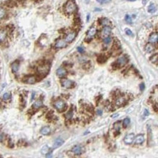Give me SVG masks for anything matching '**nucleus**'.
Segmentation results:
<instances>
[{
  "label": "nucleus",
  "mask_w": 158,
  "mask_h": 158,
  "mask_svg": "<svg viewBox=\"0 0 158 158\" xmlns=\"http://www.w3.org/2000/svg\"><path fill=\"white\" fill-rule=\"evenodd\" d=\"M149 61H151V63L157 64V63H158V53H155V54H154L153 55H152V56L150 57V58H149Z\"/></svg>",
  "instance_id": "28"
},
{
  "label": "nucleus",
  "mask_w": 158,
  "mask_h": 158,
  "mask_svg": "<svg viewBox=\"0 0 158 158\" xmlns=\"http://www.w3.org/2000/svg\"><path fill=\"white\" fill-rule=\"evenodd\" d=\"M148 41H149V43H152V44H156L158 43V32H157V31H155V32H152V33L149 35Z\"/></svg>",
  "instance_id": "11"
},
{
  "label": "nucleus",
  "mask_w": 158,
  "mask_h": 158,
  "mask_svg": "<svg viewBox=\"0 0 158 158\" xmlns=\"http://www.w3.org/2000/svg\"><path fill=\"white\" fill-rule=\"evenodd\" d=\"M50 152V149L49 147L47 146V145L42 147V149H41V153H42V155H47V153H49Z\"/></svg>",
  "instance_id": "25"
},
{
  "label": "nucleus",
  "mask_w": 158,
  "mask_h": 158,
  "mask_svg": "<svg viewBox=\"0 0 158 158\" xmlns=\"http://www.w3.org/2000/svg\"><path fill=\"white\" fill-rule=\"evenodd\" d=\"M61 84L66 89H71L75 86V83L72 80H70L68 79H64V78L61 80Z\"/></svg>",
  "instance_id": "6"
},
{
  "label": "nucleus",
  "mask_w": 158,
  "mask_h": 158,
  "mask_svg": "<svg viewBox=\"0 0 158 158\" xmlns=\"http://www.w3.org/2000/svg\"><path fill=\"white\" fill-rule=\"evenodd\" d=\"M114 129L116 132H120V125H121V122L120 121H117L114 123Z\"/></svg>",
  "instance_id": "29"
},
{
  "label": "nucleus",
  "mask_w": 158,
  "mask_h": 158,
  "mask_svg": "<svg viewBox=\"0 0 158 158\" xmlns=\"http://www.w3.org/2000/svg\"><path fill=\"white\" fill-rule=\"evenodd\" d=\"M111 33H112V28H111V26H103V28H102V29L101 31L100 36H101V37L102 39H104V38H105L106 36H110Z\"/></svg>",
  "instance_id": "8"
},
{
  "label": "nucleus",
  "mask_w": 158,
  "mask_h": 158,
  "mask_svg": "<svg viewBox=\"0 0 158 158\" xmlns=\"http://www.w3.org/2000/svg\"><path fill=\"white\" fill-rule=\"evenodd\" d=\"M77 10V4L72 0H69L66 2L63 6V11L67 15H72L74 14Z\"/></svg>",
  "instance_id": "1"
},
{
  "label": "nucleus",
  "mask_w": 158,
  "mask_h": 158,
  "mask_svg": "<svg viewBox=\"0 0 158 158\" xmlns=\"http://www.w3.org/2000/svg\"><path fill=\"white\" fill-rule=\"evenodd\" d=\"M56 74L60 78H63L67 74V70L63 67H60L56 71Z\"/></svg>",
  "instance_id": "14"
},
{
  "label": "nucleus",
  "mask_w": 158,
  "mask_h": 158,
  "mask_svg": "<svg viewBox=\"0 0 158 158\" xmlns=\"http://www.w3.org/2000/svg\"><path fill=\"white\" fill-rule=\"evenodd\" d=\"M42 106H43L42 100H41V99H38V100L35 101V102L33 104L32 108H33L34 109H39L41 108Z\"/></svg>",
  "instance_id": "23"
},
{
  "label": "nucleus",
  "mask_w": 158,
  "mask_h": 158,
  "mask_svg": "<svg viewBox=\"0 0 158 158\" xmlns=\"http://www.w3.org/2000/svg\"><path fill=\"white\" fill-rule=\"evenodd\" d=\"M135 139V135L133 133H128V135L125 136V139H124V142L126 144H131Z\"/></svg>",
  "instance_id": "12"
},
{
  "label": "nucleus",
  "mask_w": 158,
  "mask_h": 158,
  "mask_svg": "<svg viewBox=\"0 0 158 158\" xmlns=\"http://www.w3.org/2000/svg\"><path fill=\"white\" fill-rule=\"evenodd\" d=\"M125 34L128 35V36H133V32L131 31V30H130L129 28H125Z\"/></svg>",
  "instance_id": "35"
},
{
  "label": "nucleus",
  "mask_w": 158,
  "mask_h": 158,
  "mask_svg": "<svg viewBox=\"0 0 158 158\" xmlns=\"http://www.w3.org/2000/svg\"><path fill=\"white\" fill-rule=\"evenodd\" d=\"M125 102H126V98L125 96H120L115 101V104L117 106H124L125 104Z\"/></svg>",
  "instance_id": "17"
},
{
  "label": "nucleus",
  "mask_w": 158,
  "mask_h": 158,
  "mask_svg": "<svg viewBox=\"0 0 158 158\" xmlns=\"http://www.w3.org/2000/svg\"><path fill=\"white\" fill-rule=\"evenodd\" d=\"M53 117V112H49L47 114V118H49V119H51L52 117Z\"/></svg>",
  "instance_id": "38"
},
{
  "label": "nucleus",
  "mask_w": 158,
  "mask_h": 158,
  "mask_svg": "<svg viewBox=\"0 0 158 158\" xmlns=\"http://www.w3.org/2000/svg\"><path fill=\"white\" fill-rule=\"evenodd\" d=\"M130 123H131V120L128 117L125 118L123 120V128H128V126L130 125Z\"/></svg>",
  "instance_id": "30"
},
{
  "label": "nucleus",
  "mask_w": 158,
  "mask_h": 158,
  "mask_svg": "<svg viewBox=\"0 0 158 158\" xmlns=\"http://www.w3.org/2000/svg\"><path fill=\"white\" fill-rule=\"evenodd\" d=\"M27 84H30V85H32V84H35L36 82H37V77L36 76H34V75H31V76H28L25 78V81H24Z\"/></svg>",
  "instance_id": "13"
},
{
  "label": "nucleus",
  "mask_w": 158,
  "mask_h": 158,
  "mask_svg": "<svg viewBox=\"0 0 158 158\" xmlns=\"http://www.w3.org/2000/svg\"><path fill=\"white\" fill-rule=\"evenodd\" d=\"M19 62L18 61H15L13 62L12 64H11V69H12V71L14 73V74H16L18 70H19Z\"/></svg>",
  "instance_id": "22"
},
{
  "label": "nucleus",
  "mask_w": 158,
  "mask_h": 158,
  "mask_svg": "<svg viewBox=\"0 0 158 158\" xmlns=\"http://www.w3.org/2000/svg\"><path fill=\"white\" fill-rule=\"evenodd\" d=\"M73 115H74L73 111H72V109H71V110H69V111L65 114V117H66V120H70V119H71V117H73Z\"/></svg>",
  "instance_id": "32"
},
{
  "label": "nucleus",
  "mask_w": 158,
  "mask_h": 158,
  "mask_svg": "<svg viewBox=\"0 0 158 158\" xmlns=\"http://www.w3.org/2000/svg\"><path fill=\"white\" fill-rule=\"evenodd\" d=\"M155 50V46L154 44H152V43H148L146 44L145 46V51L148 53H150L152 52H153L154 50Z\"/></svg>",
  "instance_id": "21"
},
{
  "label": "nucleus",
  "mask_w": 158,
  "mask_h": 158,
  "mask_svg": "<svg viewBox=\"0 0 158 158\" xmlns=\"http://www.w3.org/2000/svg\"><path fill=\"white\" fill-rule=\"evenodd\" d=\"M96 113H97V114H98V115H99V116H100V115H101V114H102V113H103V112H102V110H101V109H97V111H96Z\"/></svg>",
  "instance_id": "40"
},
{
  "label": "nucleus",
  "mask_w": 158,
  "mask_h": 158,
  "mask_svg": "<svg viewBox=\"0 0 158 158\" xmlns=\"http://www.w3.org/2000/svg\"><path fill=\"white\" fill-rule=\"evenodd\" d=\"M71 152L74 155H81L84 152V148L80 145H75L71 149Z\"/></svg>",
  "instance_id": "10"
},
{
  "label": "nucleus",
  "mask_w": 158,
  "mask_h": 158,
  "mask_svg": "<svg viewBox=\"0 0 158 158\" xmlns=\"http://www.w3.org/2000/svg\"><path fill=\"white\" fill-rule=\"evenodd\" d=\"M51 133V128L49 126H44L40 130V133L44 136H47Z\"/></svg>",
  "instance_id": "20"
},
{
  "label": "nucleus",
  "mask_w": 158,
  "mask_h": 158,
  "mask_svg": "<svg viewBox=\"0 0 158 158\" xmlns=\"http://www.w3.org/2000/svg\"><path fill=\"white\" fill-rule=\"evenodd\" d=\"M77 51H78L79 53H83L84 51H85V50H84V48H83L82 47H77Z\"/></svg>",
  "instance_id": "37"
},
{
  "label": "nucleus",
  "mask_w": 158,
  "mask_h": 158,
  "mask_svg": "<svg viewBox=\"0 0 158 158\" xmlns=\"http://www.w3.org/2000/svg\"><path fill=\"white\" fill-rule=\"evenodd\" d=\"M7 37V32L5 29H0V43H4Z\"/></svg>",
  "instance_id": "18"
},
{
  "label": "nucleus",
  "mask_w": 158,
  "mask_h": 158,
  "mask_svg": "<svg viewBox=\"0 0 158 158\" xmlns=\"http://www.w3.org/2000/svg\"><path fill=\"white\" fill-rule=\"evenodd\" d=\"M136 144H141L144 141V136L143 134H139L136 136H135L134 141Z\"/></svg>",
  "instance_id": "19"
},
{
  "label": "nucleus",
  "mask_w": 158,
  "mask_h": 158,
  "mask_svg": "<svg viewBox=\"0 0 158 158\" xmlns=\"http://www.w3.org/2000/svg\"><path fill=\"white\" fill-rule=\"evenodd\" d=\"M99 4H107L109 2H110L112 0H96Z\"/></svg>",
  "instance_id": "36"
},
{
  "label": "nucleus",
  "mask_w": 158,
  "mask_h": 158,
  "mask_svg": "<svg viewBox=\"0 0 158 158\" xmlns=\"http://www.w3.org/2000/svg\"><path fill=\"white\" fill-rule=\"evenodd\" d=\"M99 24L102 26H112V22L110 21L109 19L106 18H101L98 20Z\"/></svg>",
  "instance_id": "15"
},
{
  "label": "nucleus",
  "mask_w": 158,
  "mask_h": 158,
  "mask_svg": "<svg viewBox=\"0 0 158 158\" xmlns=\"http://www.w3.org/2000/svg\"><path fill=\"white\" fill-rule=\"evenodd\" d=\"M77 33L75 31H72L69 32L64 37V40L67 42V43H71V42H73L74 40V39L77 36Z\"/></svg>",
  "instance_id": "9"
},
{
  "label": "nucleus",
  "mask_w": 158,
  "mask_h": 158,
  "mask_svg": "<svg viewBox=\"0 0 158 158\" xmlns=\"http://www.w3.org/2000/svg\"><path fill=\"white\" fill-rule=\"evenodd\" d=\"M128 1H136V0H128Z\"/></svg>",
  "instance_id": "44"
},
{
  "label": "nucleus",
  "mask_w": 158,
  "mask_h": 158,
  "mask_svg": "<svg viewBox=\"0 0 158 158\" xmlns=\"http://www.w3.org/2000/svg\"><path fill=\"white\" fill-rule=\"evenodd\" d=\"M4 135L1 133V134H0V141H2L3 140H4Z\"/></svg>",
  "instance_id": "42"
},
{
  "label": "nucleus",
  "mask_w": 158,
  "mask_h": 158,
  "mask_svg": "<svg viewBox=\"0 0 158 158\" xmlns=\"http://www.w3.org/2000/svg\"><path fill=\"white\" fill-rule=\"evenodd\" d=\"M118 116H119V114H116L112 115V118H115V117H118Z\"/></svg>",
  "instance_id": "43"
},
{
  "label": "nucleus",
  "mask_w": 158,
  "mask_h": 158,
  "mask_svg": "<svg viewBox=\"0 0 158 158\" xmlns=\"http://www.w3.org/2000/svg\"><path fill=\"white\" fill-rule=\"evenodd\" d=\"M96 34H97V28H96L95 26L90 27V28L88 29V31H87L85 40H86L87 42L91 41V40L96 36Z\"/></svg>",
  "instance_id": "4"
},
{
  "label": "nucleus",
  "mask_w": 158,
  "mask_h": 158,
  "mask_svg": "<svg viewBox=\"0 0 158 158\" xmlns=\"http://www.w3.org/2000/svg\"><path fill=\"white\" fill-rule=\"evenodd\" d=\"M156 10H157V7H156V5H155V4H153V3L150 4L149 6L148 7V12H149V13H154V12H156Z\"/></svg>",
  "instance_id": "24"
},
{
  "label": "nucleus",
  "mask_w": 158,
  "mask_h": 158,
  "mask_svg": "<svg viewBox=\"0 0 158 158\" xmlns=\"http://www.w3.org/2000/svg\"><path fill=\"white\" fill-rule=\"evenodd\" d=\"M68 43L64 40V39H58L54 44L55 48L56 49H62V48H65L67 47Z\"/></svg>",
  "instance_id": "7"
},
{
  "label": "nucleus",
  "mask_w": 158,
  "mask_h": 158,
  "mask_svg": "<svg viewBox=\"0 0 158 158\" xmlns=\"http://www.w3.org/2000/svg\"><path fill=\"white\" fill-rule=\"evenodd\" d=\"M107 57L105 55H101L98 57V62L99 63H104L106 61Z\"/></svg>",
  "instance_id": "27"
},
{
  "label": "nucleus",
  "mask_w": 158,
  "mask_h": 158,
  "mask_svg": "<svg viewBox=\"0 0 158 158\" xmlns=\"http://www.w3.org/2000/svg\"><path fill=\"white\" fill-rule=\"evenodd\" d=\"M149 112L147 109H144V115L145 116H149Z\"/></svg>",
  "instance_id": "41"
},
{
  "label": "nucleus",
  "mask_w": 158,
  "mask_h": 158,
  "mask_svg": "<svg viewBox=\"0 0 158 158\" xmlns=\"http://www.w3.org/2000/svg\"><path fill=\"white\" fill-rule=\"evenodd\" d=\"M54 107L59 112H64L66 109L67 105H66V104L63 100H58V101H55V103H54Z\"/></svg>",
  "instance_id": "5"
},
{
  "label": "nucleus",
  "mask_w": 158,
  "mask_h": 158,
  "mask_svg": "<svg viewBox=\"0 0 158 158\" xmlns=\"http://www.w3.org/2000/svg\"><path fill=\"white\" fill-rule=\"evenodd\" d=\"M128 62V58L127 55H122L120 58H118V59L112 64L113 68L114 67L115 69H118V68H121L123 66H124L125 65H126Z\"/></svg>",
  "instance_id": "2"
},
{
  "label": "nucleus",
  "mask_w": 158,
  "mask_h": 158,
  "mask_svg": "<svg viewBox=\"0 0 158 158\" xmlns=\"http://www.w3.org/2000/svg\"><path fill=\"white\" fill-rule=\"evenodd\" d=\"M125 20L127 23L128 24H132L133 23V20H132V18L131 16H130L129 15H126L125 17Z\"/></svg>",
  "instance_id": "33"
},
{
  "label": "nucleus",
  "mask_w": 158,
  "mask_h": 158,
  "mask_svg": "<svg viewBox=\"0 0 158 158\" xmlns=\"http://www.w3.org/2000/svg\"><path fill=\"white\" fill-rule=\"evenodd\" d=\"M6 15H7V12H6V10H5L4 8L0 7V20L4 19Z\"/></svg>",
  "instance_id": "31"
},
{
  "label": "nucleus",
  "mask_w": 158,
  "mask_h": 158,
  "mask_svg": "<svg viewBox=\"0 0 158 158\" xmlns=\"http://www.w3.org/2000/svg\"><path fill=\"white\" fill-rule=\"evenodd\" d=\"M112 37L110 36H106V37H105V38L103 39V43L105 45H106V46H108L109 44H110L112 43Z\"/></svg>",
  "instance_id": "26"
},
{
  "label": "nucleus",
  "mask_w": 158,
  "mask_h": 158,
  "mask_svg": "<svg viewBox=\"0 0 158 158\" xmlns=\"http://www.w3.org/2000/svg\"><path fill=\"white\" fill-rule=\"evenodd\" d=\"M10 98H11V94L9 93H5L2 96V99L4 101H8Z\"/></svg>",
  "instance_id": "34"
},
{
  "label": "nucleus",
  "mask_w": 158,
  "mask_h": 158,
  "mask_svg": "<svg viewBox=\"0 0 158 158\" xmlns=\"http://www.w3.org/2000/svg\"><path fill=\"white\" fill-rule=\"evenodd\" d=\"M50 71V66L47 63H42L37 68V73L40 77L46 76Z\"/></svg>",
  "instance_id": "3"
},
{
  "label": "nucleus",
  "mask_w": 158,
  "mask_h": 158,
  "mask_svg": "<svg viewBox=\"0 0 158 158\" xmlns=\"http://www.w3.org/2000/svg\"><path fill=\"white\" fill-rule=\"evenodd\" d=\"M139 88H140V90H141V91H143V90H144V88H145V85H144V83H141V84L140 85Z\"/></svg>",
  "instance_id": "39"
},
{
  "label": "nucleus",
  "mask_w": 158,
  "mask_h": 158,
  "mask_svg": "<svg viewBox=\"0 0 158 158\" xmlns=\"http://www.w3.org/2000/svg\"><path fill=\"white\" fill-rule=\"evenodd\" d=\"M63 143H64V140H63L62 138H61V137H58V138H57V139H56L54 141L53 147L54 149L58 148V147H61V146L63 144Z\"/></svg>",
  "instance_id": "16"
}]
</instances>
